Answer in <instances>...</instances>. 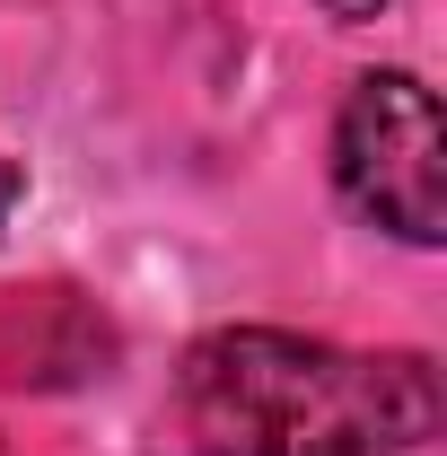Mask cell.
<instances>
[{
	"instance_id": "6da1fadb",
	"label": "cell",
	"mask_w": 447,
	"mask_h": 456,
	"mask_svg": "<svg viewBox=\"0 0 447 456\" xmlns=\"http://www.w3.org/2000/svg\"><path fill=\"white\" fill-rule=\"evenodd\" d=\"M193 456H412L439 439L421 351H342L280 325H220L175 360Z\"/></svg>"
},
{
	"instance_id": "7a4b0ae2",
	"label": "cell",
	"mask_w": 447,
	"mask_h": 456,
	"mask_svg": "<svg viewBox=\"0 0 447 456\" xmlns=\"http://www.w3.org/2000/svg\"><path fill=\"white\" fill-rule=\"evenodd\" d=\"M334 193L403 246L447 237V114L412 70H360L334 114Z\"/></svg>"
},
{
	"instance_id": "3957f363",
	"label": "cell",
	"mask_w": 447,
	"mask_h": 456,
	"mask_svg": "<svg viewBox=\"0 0 447 456\" xmlns=\"http://www.w3.org/2000/svg\"><path fill=\"white\" fill-rule=\"evenodd\" d=\"M316 9H325V18H342V27H360V18H378L386 0H316Z\"/></svg>"
},
{
	"instance_id": "277c9868",
	"label": "cell",
	"mask_w": 447,
	"mask_h": 456,
	"mask_svg": "<svg viewBox=\"0 0 447 456\" xmlns=\"http://www.w3.org/2000/svg\"><path fill=\"white\" fill-rule=\"evenodd\" d=\"M9 211H18V167L0 159V228H9Z\"/></svg>"
}]
</instances>
